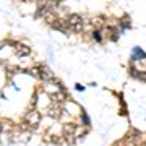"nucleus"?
Wrapping results in <instances>:
<instances>
[{
	"label": "nucleus",
	"instance_id": "f03ea898",
	"mask_svg": "<svg viewBox=\"0 0 146 146\" xmlns=\"http://www.w3.org/2000/svg\"><path fill=\"white\" fill-rule=\"evenodd\" d=\"M23 120L26 122L28 125H31V127L39 125V123H41V112H39L37 109H31L29 112H26V114H25Z\"/></svg>",
	"mask_w": 146,
	"mask_h": 146
},
{
	"label": "nucleus",
	"instance_id": "423d86ee",
	"mask_svg": "<svg viewBox=\"0 0 146 146\" xmlns=\"http://www.w3.org/2000/svg\"><path fill=\"white\" fill-rule=\"evenodd\" d=\"M141 58H145L146 60V52H143L140 47H133V55H131V63L138 62Z\"/></svg>",
	"mask_w": 146,
	"mask_h": 146
},
{
	"label": "nucleus",
	"instance_id": "7ed1b4c3",
	"mask_svg": "<svg viewBox=\"0 0 146 146\" xmlns=\"http://www.w3.org/2000/svg\"><path fill=\"white\" fill-rule=\"evenodd\" d=\"M50 26H52L54 29L60 31V33H70V25H68V21L67 20H62V18H57Z\"/></svg>",
	"mask_w": 146,
	"mask_h": 146
},
{
	"label": "nucleus",
	"instance_id": "f8f14e48",
	"mask_svg": "<svg viewBox=\"0 0 146 146\" xmlns=\"http://www.w3.org/2000/svg\"><path fill=\"white\" fill-rule=\"evenodd\" d=\"M138 146H146V143H138Z\"/></svg>",
	"mask_w": 146,
	"mask_h": 146
},
{
	"label": "nucleus",
	"instance_id": "f257e3e1",
	"mask_svg": "<svg viewBox=\"0 0 146 146\" xmlns=\"http://www.w3.org/2000/svg\"><path fill=\"white\" fill-rule=\"evenodd\" d=\"M68 21V25H70V33H81L84 31V26H83V16L81 15H70L67 18Z\"/></svg>",
	"mask_w": 146,
	"mask_h": 146
},
{
	"label": "nucleus",
	"instance_id": "0eeeda50",
	"mask_svg": "<svg viewBox=\"0 0 146 146\" xmlns=\"http://www.w3.org/2000/svg\"><path fill=\"white\" fill-rule=\"evenodd\" d=\"M117 25H119L120 31H125V29H130L131 23H130V16H123V18H120L119 21H117Z\"/></svg>",
	"mask_w": 146,
	"mask_h": 146
},
{
	"label": "nucleus",
	"instance_id": "9b49d317",
	"mask_svg": "<svg viewBox=\"0 0 146 146\" xmlns=\"http://www.w3.org/2000/svg\"><path fill=\"white\" fill-rule=\"evenodd\" d=\"M75 88L78 89V91H84V86H83V84H80V83H76V84H75Z\"/></svg>",
	"mask_w": 146,
	"mask_h": 146
},
{
	"label": "nucleus",
	"instance_id": "6e6552de",
	"mask_svg": "<svg viewBox=\"0 0 146 146\" xmlns=\"http://www.w3.org/2000/svg\"><path fill=\"white\" fill-rule=\"evenodd\" d=\"M80 120H81V125L91 127V120H89V115L86 114L84 110H81V112H80Z\"/></svg>",
	"mask_w": 146,
	"mask_h": 146
},
{
	"label": "nucleus",
	"instance_id": "20e7f679",
	"mask_svg": "<svg viewBox=\"0 0 146 146\" xmlns=\"http://www.w3.org/2000/svg\"><path fill=\"white\" fill-rule=\"evenodd\" d=\"M63 110H65L67 114H70V115H75V114H80V112H76V110H83V109L78 106V102H75V101H70V99H68L67 102L63 104Z\"/></svg>",
	"mask_w": 146,
	"mask_h": 146
},
{
	"label": "nucleus",
	"instance_id": "ddd939ff",
	"mask_svg": "<svg viewBox=\"0 0 146 146\" xmlns=\"http://www.w3.org/2000/svg\"><path fill=\"white\" fill-rule=\"evenodd\" d=\"M2 130H3V128H2V125H0V133H2Z\"/></svg>",
	"mask_w": 146,
	"mask_h": 146
},
{
	"label": "nucleus",
	"instance_id": "9d476101",
	"mask_svg": "<svg viewBox=\"0 0 146 146\" xmlns=\"http://www.w3.org/2000/svg\"><path fill=\"white\" fill-rule=\"evenodd\" d=\"M136 78L140 80V81H143V83H146V72H138V75H136Z\"/></svg>",
	"mask_w": 146,
	"mask_h": 146
},
{
	"label": "nucleus",
	"instance_id": "1a4fd4ad",
	"mask_svg": "<svg viewBox=\"0 0 146 146\" xmlns=\"http://www.w3.org/2000/svg\"><path fill=\"white\" fill-rule=\"evenodd\" d=\"M16 49H18V55H29L31 54V49L26 46H18Z\"/></svg>",
	"mask_w": 146,
	"mask_h": 146
},
{
	"label": "nucleus",
	"instance_id": "39448f33",
	"mask_svg": "<svg viewBox=\"0 0 146 146\" xmlns=\"http://www.w3.org/2000/svg\"><path fill=\"white\" fill-rule=\"evenodd\" d=\"M62 131H63V136L75 135V131H76V123H73V122H67V123H63Z\"/></svg>",
	"mask_w": 146,
	"mask_h": 146
}]
</instances>
